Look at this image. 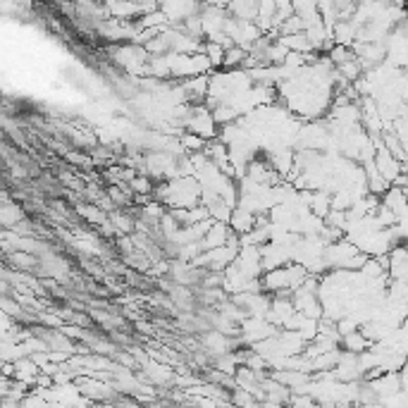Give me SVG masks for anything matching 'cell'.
Wrapping results in <instances>:
<instances>
[{"label": "cell", "mask_w": 408, "mask_h": 408, "mask_svg": "<svg viewBox=\"0 0 408 408\" xmlns=\"http://www.w3.org/2000/svg\"><path fill=\"white\" fill-rule=\"evenodd\" d=\"M182 141H184L186 149H203V139H198V136H189V134H182Z\"/></svg>", "instance_id": "cell-2"}, {"label": "cell", "mask_w": 408, "mask_h": 408, "mask_svg": "<svg viewBox=\"0 0 408 408\" xmlns=\"http://www.w3.org/2000/svg\"><path fill=\"white\" fill-rule=\"evenodd\" d=\"M246 55H248V50L239 48V46H232V48L224 50V60H222V64H224V67H236V64H244Z\"/></svg>", "instance_id": "cell-1"}]
</instances>
